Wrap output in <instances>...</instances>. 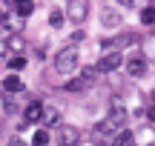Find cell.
I'll use <instances>...</instances> for the list:
<instances>
[{
  "mask_svg": "<svg viewBox=\"0 0 155 146\" xmlns=\"http://www.w3.org/2000/svg\"><path fill=\"white\" fill-rule=\"evenodd\" d=\"M78 60H81V57H78V49H75V46H66V49L58 52V57H55V69H58L61 75H72L75 69H78Z\"/></svg>",
  "mask_w": 155,
  "mask_h": 146,
  "instance_id": "1",
  "label": "cell"
},
{
  "mask_svg": "<svg viewBox=\"0 0 155 146\" xmlns=\"http://www.w3.org/2000/svg\"><path fill=\"white\" fill-rule=\"evenodd\" d=\"M98 75H101L98 69H95V66H89V69H83V72H81V78L66 80V86H63V89H66V92H86L89 86L98 80Z\"/></svg>",
  "mask_w": 155,
  "mask_h": 146,
  "instance_id": "2",
  "label": "cell"
},
{
  "mask_svg": "<svg viewBox=\"0 0 155 146\" xmlns=\"http://www.w3.org/2000/svg\"><path fill=\"white\" fill-rule=\"evenodd\" d=\"M66 17H69L72 23H83V20L89 17V0H69Z\"/></svg>",
  "mask_w": 155,
  "mask_h": 146,
  "instance_id": "3",
  "label": "cell"
},
{
  "mask_svg": "<svg viewBox=\"0 0 155 146\" xmlns=\"http://www.w3.org/2000/svg\"><path fill=\"white\" fill-rule=\"evenodd\" d=\"M121 66H124V55L121 52H106V55L98 60L95 69H98L101 75H106V72H115V69H121Z\"/></svg>",
  "mask_w": 155,
  "mask_h": 146,
  "instance_id": "4",
  "label": "cell"
},
{
  "mask_svg": "<svg viewBox=\"0 0 155 146\" xmlns=\"http://www.w3.org/2000/svg\"><path fill=\"white\" fill-rule=\"evenodd\" d=\"M81 143V132L75 126H61L58 129V146H78Z\"/></svg>",
  "mask_w": 155,
  "mask_h": 146,
  "instance_id": "5",
  "label": "cell"
},
{
  "mask_svg": "<svg viewBox=\"0 0 155 146\" xmlns=\"http://www.w3.org/2000/svg\"><path fill=\"white\" fill-rule=\"evenodd\" d=\"M43 103L40 100H32V103H26V109H23V120L26 123H40L43 120Z\"/></svg>",
  "mask_w": 155,
  "mask_h": 146,
  "instance_id": "6",
  "label": "cell"
},
{
  "mask_svg": "<svg viewBox=\"0 0 155 146\" xmlns=\"http://www.w3.org/2000/svg\"><path fill=\"white\" fill-rule=\"evenodd\" d=\"M101 23H104L106 29H118L121 26V14H118L112 6H104V9H101Z\"/></svg>",
  "mask_w": 155,
  "mask_h": 146,
  "instance_id": "7",
  "label": "cell"
},
{
  "mask_svg": "<svg viewBox=\"0 0 155 146\" xmlns=\"http://www.w3.org/2000/svg\"><path fill=\"white\" fill-rule=\"evenodd\" d=\"M3 49L15 52V55H23V52H26V40H23L20 34H9V37L3 40Z\"/></svg>",
  "mask_w": 155,
  "mask_h": 146,
  "instance_id": "8",
  "label": "cell"
},
{
  "mask_svg": "<svg viewBox=\"0 0 155 146\" xmlns=\"http://www.w3.org/2000/svg\"><path fill=\"white\" fill-rule=\"evenodd\" d=\"M127 72L132 75V78H144V75H147V60L141 55L132 57V60H127Z\"/></svg>",
  "mask_w": 155,
  "mask_h": 146,
  "instance_id": "9",
  "label": "cell"
},
{
  "mask_svg": "<svg viewBox=\"0 0 155 146\" xmlns=\"http://www.w3.org/2000/svg\"><path fill=\"white\" fill-rule=\"evenodd\" d=\"M3 92H6V95H17V92H23V80L17 78V75H9V78L3 80Z\"/></svg>",
  "mask_w": 155,
  "mask_h": 146,
  "instance_id": "10",
  "label": "cell"
},
{
  "mask_svg": "<svg viewBox=\"0 0 155 146\" xmlns=\"http://www.w3.org/2000/svg\"><path fill=\"white\" fill-rule=\"evenodd\" d=\"M112 146H135V135L129 129H121L118 135H112Z\"/></svg>",
  "mask_w": 155,
  "mask_h": 146,
  "instance_id": "11",
  "label": "cell"
},
{
  "mask_svg": "<svg viewBox=\"0 0 155 146\" xmlns=\"http://www.w3.org/2000/svg\"><path fill=\"white\" fill-rule=\"evenodd\" d=\"M15 11H17V17L26 20V17L35 11V3H32V0H17V3H15Z\"/></svg>",
  "mask_w": 155,
  "mask_h": 146,
  "instance_id": "12",
  "label": "cell"
},
{
  "mask_svg": "<svg viewBox=\"0 0 155 146\" xmlns=\"http://www.w3.org/2000/svg\"><path fill=\"white\" fill-rule=\"evenodd\" d=\"M15 97H12V95H6V92H0V112H3V115H12V112H15Z\"/></svg>",
  "mask_w": 155,
  "mask_h": 146,
  "instance_id": "13",
  "label": "cell"
},
{
  "mask_svg": "<svg viewBox=\"0 0 155 146\" xmlns=\"http://www.w3.org/2000/svg\"><path fill=\"white\" fill-rule=\"evenodd\" d=\"M58 120H61V112H58L55 106H46L43 109V123L46 126H58Z\"/></svg>",
  "mask_w": 155,
  "mask_h": 146,
  "instance_id": "14",
  "label": "cell"
},
{
  "mask_svg": "<svg viewBox=\"0 0 155 146\" xmlns=\"http://www.w3.org/2000/svg\"><path fill=\"white\" fill-rule=\"evenodd\" d=\"M63 20H66V14H63V11H58V9L49 11V26H52V29H61Z\"/></svg>",
  "mask_w": 155,
  "mask_h": 146,
  "instance_id": "15",
  "label": "cell"
},
{
  "mask_svg": "<svg viewBox=\"0 0 155 146\" xmlns=\"http://www.w3.org/2000/svg\"><path fill=\"white\" fill-rule=\"evenodd\" d=\"M32 146H49V129H38V132H35Z\"/></svg>",
  "mask_w": 155,
  "mask_h": 146,
  "instance_id": "16",
  "label": "cell"
},
{
  "mask_svg": "<svg viewBox=\"0 0 155 146\" xmlns=\"http://www.w3.org/2000/svg\"><path fill=\"white\" fill-rule=\"evenodd\" d=\"M9 69H12V72H20V69H26V57H23V55L9 57Z\"/></svg>",
  "mask_w": 155,
  "mask_h": 146,
  "instance_id": "17",
  "label": "cell"
},
{
  "mask_svg": "<svg viewBox=\"0 0 155 146\" xmlns=\"http://www.w3.org/2000/svg\"><path fill=\"white\" fill-rule=\"evenodd\" d=\"M141 23H147V26H152V23H155V9H152V6L141 9Z\"/></svg>",
  "mask_w": 155,
  "mask_h": 146,
  "instance_id": "18",
  "label": "cell"
},
{
  "mask_svg": "<svg viewBox=\"0 0 155 146\" xmlns=\"http://www.w3.org/2000/svg\"><path fill=\"white\" fill-rule=\"evenodd\" d=\"M6 146H29V143H26V141H20V138H12Z\"/></svg>",
  "mask_w": 155,
  "mask_h": 146,
  "instance_id": "19",
  "label": "cell"
},
{
  "mask_svg": "<svg viewBox=\"0 0 155 146\" xmlns=\"http://www.w3.org/2000/svg\"><path fill=\"white\" fill-rule=\"evenodd\" d=\"M118 6H124V9H129V6H135V0H118Z\"/></svg>",
  "mask_w": 155,
  "mask_h": 146,
  "instance_id": "20",
  "label": "cell"
},
{
  "mask_svg": "<svg viewBox=\"0 0 155 146\" xmlns=\"http://www.w3.org/2000/svg\"><path fill=\"white\" fill-rule=\"evenodd\" d=\"M147 118H150L152 123H155V109H150V112H147Z\"/></svg>",
  "mask_w": 155,
  "mask_h": 146,
  "instance_id": "21",
  "label": "cell"
},
{
  "mask_svg": "<svg viewBox=\"0 0 155 146\" xmlns=\"http://www.w3.org/2000/svg\"><path fill=\"white\" fill-rule=\"evenodd\" d=\"M152 9H155V0H152Z\"/></svg>",
  "mask_w": 155,
  "mask_h": 146,
  "instance_id": "22",
  "label": "cell"
},
{
  "mask_svg": "<svg viewBox=\"0 0 155 146\" xmlns=\"http://www.w3.org/2000/svg\"><path fill=\"white\" fill-rule=\"evenodd\" d=\"M152 100H155V92H152Z\"/></svg>",
  "mask_w": 155,
  "mask_h": 146,
  "instance_id": "23",
  "label": "cell"
}]
</instances>
